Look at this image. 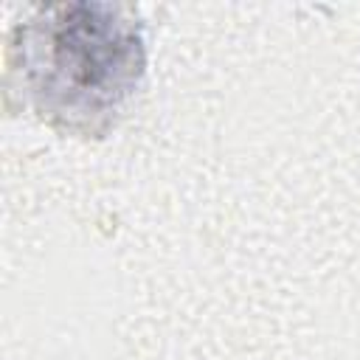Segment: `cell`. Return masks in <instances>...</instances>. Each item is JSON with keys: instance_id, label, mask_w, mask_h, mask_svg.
I'll list each match as a JSON object with an SVG mask.
<instances>
[{"instance_id": "obj_1", "label": "cell", "mask_w": 360, "mask_h": 360, "mask_svg": "<svg viewBox=\"0 0 360 360\" xmlns=\"http://www.w3.org/2000/svg\"><path fill=\"white\" fill-rule=\"evenodd\" d=\"M141 25L107 3H53L28 17L11 42L37 112L79 135L110 129L143 76Z\"/></svg>"}]
</instances>
